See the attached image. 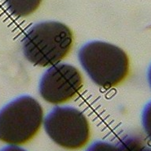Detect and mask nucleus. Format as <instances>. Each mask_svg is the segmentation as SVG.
Instances as JSON below:
<instances>
[{"instance_id": "f257e3e1", "label": "nucleus", "mask_w": 151, "mask_h": 151, "mask_svg": "<svg viewBox=\"0 0 151 151\" xmlns=\"http://www.w3.org/2000/svg\"><path fill=\"white\" fill-rule=\"evenodd\" d=\"M73 35L68 26L58 21H45L29 29L23 40V53L33 65H56L69 53Z\"/></svg>"}, {"instance_id": "f03ea898", "label": "nucleus", "mask_w": 151, "mask_h": 151, "mask_svg": "<svg viewBox=\"0 0 151 151\" xmlns=\"http://www.w3.org/2000/svg\"><path fill=\"white\" fill-rule=\"evenodd\" d=\"M79 60L89 77L103 88L120 84L129 73L127 54L108 42L93 41L85 44L79 51Z\"/></svg>"}, {"instance_id": "7ed1b4c3", "label": "nucleus", "mask_w": 151, "mask_h": 151, "mask_svg": "<svg viewBox=\"0 0 151 151\" xmlns=\"http://www.w3.org/2000/svg\"><path fill=\"white\" fill-rule=\"evenodd\" d=\"M43 111L36 99L22 96L0 111V140L13 146L28 142L42 126Z\"/></svg>"}, {"instance_id": "20e7f679", "label": "nucleus", "mask_w": 151, "mask_h": 151, "mask_svg": "<svg viewBox=\"0 0 151 151\" xmlns=\"http://www.w3.org/2000/svg\"><path fill=\"white\" fill-rule=\"evenodd\" d=\"M45 131L56 144L69 150H76L87 144L90 127L82 112L73 107H56L44 120Z\"/></svg>"}, {"instance_id": "39448f33", "label": "nucleus", "mask_w": 151, "mask_h": 151, "mask_svg": "<svg viewBox=\"0 0 151 151\" xmlns=\"http://www.w3.org/2000/svg\"><path fill=\"white\" fill-rule=\"evenodd\" d=\"M82 85V76L76 67L68 64H56L42 76L40 93L47 102L62 103L76 95Z\"/></svg>"}, {"instance_id": "423d86ee", "label": "nucleus", "mask_w": 151, "mask_h": 151, "mask_svg": "<svg viewBox=\"0 0 151 151\" xmlns=\"http://www.w3.org/2000/svg\"><path fill=\"white\" fill-rule=\"evenodd\" d=\"M9 11L19 17L30 15L38 9L42 0H6Z\"/></svg>"}, {"instance_id": "0eeeda50", "label": "nucleus", "mask_w": 151, "mask_h": 151, "mask_svg": "<svg viewBox=\"0 0 151 151\" xmlns=\"http://www.w3.org/2000/svg\"><path fill=\"white\" fill-rule=\"evenodd\" d=\"M142 126L146 135L151 141V101L146 105L142 112Z\"/></svg>"}, {"instance_id": "6e6552de", "label": "nucleus", "mask_w": 151, "mask_h": 151, "mask_svg": "<svg viewBox=\"0 0 151 151\" xmlns=\"http://www.w3.org/2000/svg\"><path fill=\"white\" fill-rule=\"evenodd\" d=\"M148 80H149V83H150V87H151V66H150V69H149Z\"/></svg>"}]
</instances>
